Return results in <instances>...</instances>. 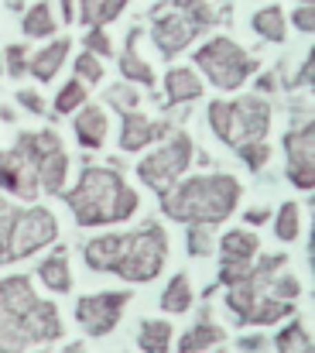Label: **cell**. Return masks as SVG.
Returning <instances> with one entry per match:
<instances>
[{
    "instance_id": "6da1fadb",
    "label": "cell",
    "mask_w": 315,
    "mask_h": 353,
    "mask_svg": "<svg viewBox=\"0 0 315 353\" xmlns=\"http://www.w3.org/2000/svg\"><path fill=\"white\" fill-rule=\"evenodd\" d=\"M168 257V236L158 223H144L127 234H103L83 243V261L93 271L120 274L123 281H154Z\"/></svg>"
},
{
    "instance_id": "7a4b0ae2",
    "label": "cell",
    "mask_w": 315,
    "mask_h": 353,
    "mask_svg": "<svg viewBox=\"0 0 315 353\" xmlns=\"http://www.w3.org/2000/svg\"><path fill=\"white\" fill-rule=\"evenodd\" d=\"M62 336L59 309L34 295L31 278L14 274L0 281V353H24Z\"/></svg>"
},
{
    "instance_id": "3957f363",
    "label": "cell",
    "mask_w": 315,
    "mask_h": 353,
    "mask_svg": "<svg viewBox=\"0 0 315 353\" xmlns=\"http://www.w3.org/2000/svg\"><path fill=\"white\" fill-rule=\"evenodd\" d=\"M79 227L123 223L137 213V192L123 182L116 168H83L76 189L62 192Z\"/></svg>"
},
{
    "instance_id": "277c9868",
    "label": "cell",
    "mask_w": 315,
    "mask_h": 353,
    "mask_svg": "<svg viewBox=\"0 0 315 353\" xmlns=\"http://www.w3.org/2000/svg\"><path fill=\"white\" fill-rule=\"evenodd\" d=\"M240 192L243 189L233 175H223V172L196 175V179H185L182 185H175L161 196V213L179 220V223L216 227L226 216H233V210L240 203Z\"/></svg>"
},
{
    "instance_id": "5b68a950",
    "label": "cell",
    "mask_w": 315,
    "mask_h": 353,
    "mask_svg": "<svg viewBox=\"0 0 315 353\" xmlns=\"http://www.w3.org/2000/svg\"><path fill=\"white\" fill-rule=\"evenodd\" d=\"M210 127L226 148H243V144H261L271 130V107L264 97H243V100H212L210 103Z\"/></svg>"
},
{
    "instance_id": "8992f818",
    "label": "cell",
    "mask_w": 315,
    "mask_h": 353,
    "mask_svg": "<svg viewBox=\"0 0 315 353\" xmlns=\"http://www.w3.org/2000/svg\"><path fill=\"white\" fill-rule=\"evenodd\" d=\"M17 148L31 158L34 172H38V182L45 192L52 196H62L65 192V175H69V154L59 141L55 130H24L17 137Z\"/></svg>"
},
{
    "instance_id": "52a82bcc",
    "label": "cell",
    "mask_w": 315,
    "mask_h": 353,
    "mask_svg": "<svg viewBox=\"0 0 315 353\" xmlns=\"http://www.w3.org/2000/svg\"><path fill=\"white\" fill-rule=\"evenodd\" d=\"M196 65L210 76L212 86L219 90H236L243 86V79L257 69V62L230 38H212L196 52Z\"/></svg>"
},
{
    "instance_id": "ba28073f",
    "label": "cell",
    "mask_w": 315,
    "mask_h": 353,
    "mask_svg": "<svg viewBox=\"0 0 315 353\" xmlns=\"http://www.w3.org/2000/svg\"><path fill=\"white\" fill-rule=\"evenodd\" d=\"M189 161H192V141H189V134H172L158 151H151L144 161H137V179L148 189H154L158 196H165L175 185V179L189 168Z\"/></svg>"
},
{
    "instance_id": "9c48e42d",
    "label": "cell",
    "mask_w": 315,
    "mask_h": 353,
    "mask_svg": "<svg viewBox=\"0 0 315 353\" xmlns=\"http://www.w3.org/2000/svg\"><path fill=\"white\" fill-rule=\"evenodd\" d=\"M59 236V223L52 216V210L45 206H31V210H21L14 227H10V261H24L31 257L34 250L48 247L52 240Z\"/></svg>"
},
{
    "instance_id": "30bf717a",
    "label": "cell",
    "mask_w": 315,
    "mask_h": 353,
    "mask_svg": "<svg viewBox=\"0 0 315 353\" xmlns=\"http://www.w3.org/2000/svg\"><path fill=\"white\" fill-rule=\"evenodd\" d=\"M151 21H154V28H151V38H154V45H158V52L165 55V59H175L182 48H189V41L203 31L189 14H182L179 7H172V3H158L154 10H151Z\"/></svg>"
},
{
    "instance_id": "8fae6325",
    "label": "cell",
    "mask_w": 315,
    "mask_h": 353,
    "mask_svg": "<svg viewBox=\"0 0 315 353\" xmlns=\"http://www.w3.org/2000/svg\"><path fill=\"white\" fill-rule=\"evenodd\" d=\"M285 175L295 189L312 192L315 189V127L298 123L292 134H285Z\"/></svg>"
},
{
    "instance_id": "7c38bea8",
    "label": "cell",
    "mask_w": 315,
    "mask_h": 353,
    "mask_svg": "<svg viewBox=\"0 0 315 353\" xmlns=\"http://www.w3.org/2000/svg\"><path fill=\"white\" fill-rule=\"evenodd\" d=\"M130 295L127 292H100V295H83L76 302V319L90 336H110L127 309Z\"/></svg>"
},
{
    "instance_id": "4fadbf2b",
    "label": "cell",
    "mask_w": 315,
    "mask_h": 353,
    "mask_svg": "<svg viewBox=\"0 0 315 353\" xmlns=\"http://www.w3.org/2000/svg\"><path fill=\"white\" fill-rule=\"evenodd\" d=\"M0 189H7L10 196H21V199H38V192H41L38 172L17 144L10 151H0Z\"/></svg>"
},
{
    "instance_id": "5bb4252c",
    "label": "cell",
    "mask_w": 315,
    "mask_h": 353,
    "mask_svg": "<svg viewBox=\"0 0 315 353\" xmlns=\"http://www.w3.org/2000/svg\"><path fill=\"white\" fill-rule=\"evenodd\" d=\"M172 134V123L168 120H148L137 110H127L120 117V151H141L161 137Z\"/></svg>"
},
{
    "instance_id": "9a60e30c",
    "label": "cell",
    "mask_w": 315,
    "mask_h": 353,
    "mask_svg": "<svg viewBox=\"0 0 315 353\" xmlns=\"http://www.w3.org/2000/svg\"><path fill=\"white\" fill-rule=\"evenodd\" d=\"M137 41H141V28H134V31L127 34V48H123V55H120V76L151 90V86H154V72H151V65L137 55Z\"/></svg>"
},
{
    "instance_id": "2e32d148",
    "label": "cell",
    "mask_w": 315,
    "mask_h": 353,
    "mask_svg": "<svg viewBox=\"0 0 315 353\" xmlns=\"http://www.w3.org/2000/svg\"><path fill=\"white\" fill-rule=\"evenodd\" d=\"M65 55H69V38H59V41H52L48 48L34 52V59L28 62V72H31L38 83H48V79H55V72L62 69Z\"/></svg>"
},
{
    "instance_id": "e0dca14e",
    "label": "cell",
    "mask_w": 315,
    "mask_h": 353,
    "mask_svg": "<svg viewBox=\"0 0 315 353\" xmlns=\"http://www.w3.org/2000/svg\"><path fill=\"white\" fill-rule=\"evenodd\" d=\"M76 137L86 151H100L106 141V114L100 107H83L76 117Z\"/></svg>"
},
{
    "instance_id": "ac0fdd59",
    "label": "cell",
    "mask_w": 315,
    "mask_h": 353,
    "mask_svg": "<svg viewBox=\"0 0 315 353\" xmlns=\"http://www.w3.org/2000/svg\"><path fill=\"white\" fill-rule=\"evenodd\" d=\"M257 236L250 230H230V234L219 240V254H223V264H254L257 257Z\"/></svg>"
},
{
    "instance_id": "d6986e66",
    "label": "cell",
    "mask_w": 315,
    "mask_h": 353,
    "mask_svg": "<svg viewBox=\"0 0 315 353\" xmlns=\"http://www.w3.org/2000/svg\"><path fill=\"white\" fill-rule=\"evenodd\" d=\"M165 93L172 103H189V100H199L203 97V79L192 72V69H172L165 76Z\"/></svg>"
},
{
    "instance_id": "ffe728a7",
    "label": "cell",
    "mask_w": 315,
    "mask_h": 353,
    "mask_svg": "<svg viewBox=\"0 0 315 353\" xmlns=\"http://www.w3.org/2000/svg\"><path fill=\"white\" fill-rule=\"evenodd\" d=\"M38 278H41V285L52 288V292H69V288H72V274H69V254H65V247H59L52 257L41 261Z\"/></svg>"
},
{
    "instance_id": "44dd1931",
    "label": "cell",
    "mask_w": 315,
    "mask_h": 353,
    "mask_svg": "<svg viewBox=\"0 0 315 353\" xmlns=\"http://www.w3.org/2000/svg\"><path fill=\"white\" fill-rule=\"evenodd\" d=\"M223 343V330L212 323L210 316H203L182 340H179V353H206L210 347Z\"/></svg>"
},
{
    "instance_id": "7402d4cb",
    "label": "cell",
    "mask_w": 315,
    "mask_h": 353,
    "mask_svg": "<svg viewBox=\"0 0 315 353\" xmlns=\"http://www.w3.org/2000/svg\"><path fill=\"white\" fill-rule=\"evenodd\" d=\"M172 343V326L165 319H144L137 330V347L144 353H168Z\"/></svg>"
},
{
    "instance_id": "603a6c76",
    "label": "cell",
    "mask_w": 315,
    "mask_h": 353,
    "mask_svg": "<svg viewBox=\"0 0 315 353\" xmlns=\"http://www.w3.org/2000/svg\"><path fill=\"white\" fill-rule=\"evenodd\" d=\"M292 305H295V302H281V299H274V295L264 292V295L257 299V305L250 309V316H247L243 326H271V323L285 319V316L292 312Z\"/></svg>"
},
{
    "instance_id": "cb8c5ba5",
    "label": "cell",
    "mask_w": 315,
    "mask_h": 353,
    "mask_svg": "<svg viewBox=\"0 0 315 353\" xmlns=\"http://www.w3.org/2000/svg\"><path fill=\"white\" fill-rule=\"evenodd\" d=\"M189 305H192V285H189V274H175V278L168 281L165 295H161V309L172 312V316H182V312H189Z\"/></svg>"
},
{
    "instance_id": "d4e9b609",
    "label": "cell",
    "mask_w": 315,
    "mask_h": 353,
    "mask_svg": "<svg viewBox=\"0 0 315 353\" xmlns=\"http://www.w3.org/2000/svg\"><path fill=\"white\" fill-rule=\"evenodd\" d=\"M123 7H127V0H83L79 17H83V24H90V28H103L106 21H113Z\"/></svg>"
},
{
    "instance_id": "484cf974",
    "label": "cell",
    "mask_w": 315,
    "mask_h": 353,
    "mask_svg": "<svg viewBox=\"0 0 315 353\" xmlns=\"http://www.w3.org/2000/svg\"><path fill=\"white\" fill-rule=\"evenodd\" d=\"M278 353H312V336L305 330L302 319H292L281 333H278Z\"/></svg>"
},
{
    "instance_id": "4316f807",
    "label": "cell",
    "mask_w": 315,
    "mask_h": 353,
    "mask_svg": "<svg viewBox=\"0 0 315 353\" xmlns=\"http://www.w3.org/2000/svg\"><path fill=\"white\" fill-rule=\"evenodd\" d=\"M250 24H254V31H257L261 38H267V41H285V14H281V7H264V10H257Z\"/></svg>"
},
{
    "instance_id": "83f0119b",
    "label": "cell",
    "mask_w": 315,
    "mask_h": 353,
    "mask_svg": "<svg viewBox=\"0 0 315 353\" xmlns=\"http://www.w3.org/2000/svg\"><path fill=\"white\" fill-rule=\"evenodd\" d=\"M52 31H55V17H52L48 3H38L24 14V34L28 38H48Z\"/></svg>"
},
{
    "instance_id": "f1b7e54d",
    "label": "cell",
    "mask_w": 315,
    "mask_h": 353,
    "mask_svg": "<svg viewBox=\"0 0 315 353\" xmlns=\"http://www.w3.org/2000/svg\"><path fill=\"white\" fill-rule=\"evenodd\" d=\"M76 107H86V86H83L79 79H69V83L59 90V97H55V110H59V114H72Z\"/></svg>"
},
{
    "instance_id": "f546056e",
    "label": "cell",
    "mask_w": 315,
    "mask_h": 353,
    "mask_svg": "<svg viewBox=\"0 0 315 353\" xmlns=\"http://www.w3.org/2000/svg\"><path fill=\"white\" fill-rule=\"evenodd\" d=\"M274 234H278V240H285V243H292V240L298 236V203H285V206L278 210Z\"/></svg>"
},
{
    "instance_id": "4dcf8cb0",
    "label": "cell",
    "mask_w": 315,
    "mask_h": 353,
    "mask_svg": "<svg viewBox=\"0 0 315 353\" xmlns=\"http://www.w3.org/2000/svg\"><path fill=\"white\" fill-rule=\"evenodd\" d=\"M17 206H10L7 199H0V264H10V227H14V220H17Z\"/></svg>"
},
{
    "instance_id": "1f68e13d",
    "label": "cell",
    "mask_w": 315,
    "mask_h": 353,
    "mask_svg": "<svg viewBox=\"0 0 315 353\" xmlns=\"http://www.w3.org/2000/svg\"><path fill=\"white\" fill-rule=\"evenodd\" d=\"M172 7H179L182 14H189V17H192L203 31L216 24V14H212V7L206 3V0H172Z\"/></svg>"
},
{
    "instance_id": "d6a6232c",
    "label": "cell",
    "mask_w": 315,
    "mask_h": 353,
    "mask_svg": "<svg viewBox=\"0 0 315 353\" xmlns=\"http://www.w3.org/2000/svg\"><path fill=\"white\" fill-rule=\"evenodd\" d=\"M212 250H216V243H212V230L206 223H189V254L192 257H210Z\"/></svg>"
},
{
    "instance_id": "836d02e7",
    "label": "cell",
    "mask_w": 315,
    "mask_h": 353,
    "mask_svg": "<svg viewBox=\"0 0 315 353\" xmlns=\"http://www.w3.org/2000/svg\"><path fill=\"white\" fill-rule=\"evenodd\" d=\"M137 100H141V97H137V90H134V86H127V83H123V86L116 83V86H110V90H106V103H110L116 114L134 110V107H137Z\"/></svg>"
},
{
    "instance_id": "e575fe53",
    "label": "cell",
    "mask_w": 315,
    "mask_h": 353,
    "mask_svg": "<svg viewBox=\"0 0 315 353\" xmlns=\"http://www.w3.org/2000/svg\"><path fill=\"white\" fill-rule=\"evenodd\" d=\"M298 292H302V285H298L295 274H274V278L267 281V295H274V299H281V302H295Z\"/></svg>"
},
{
    "instance_id": "d590c367",
    "label": "cell",
    "mask_w": 315,
    "mask_h": 353,
    "mask_svg": "<svg viewBox=\"0 0 315 353\" xmlns=\"http://www.w3.org/2000/svg\"><path fill=\"white\" fill-rule=\"evenodd\" d=\"M76 76H79V83H100L103 79V62L96 59V55H90V52H83L79 59H76Z\"/></svg>"
},
{
    "instance_id": "8d00e7d4",
    "label": "cell",
    "mask_w": 315,
    "mask_h": 353,
    "mask_svg": "<svg viewBox=\"0 0 315 353\" xmlns=\"http://www.w3.org/2000/svg\"><path fill=\"white\" fill-rule=\"evenodd\" d=\"M236 154L243 158V165H247L250 172H261V168H264V161L271 158V148L261 141V144H243V148H236Z\"/></svg>"
},
{
    "instance_id": "74e56055",
    "label": "cell",
    "mask_w": 315,
    "mask_h": 353,
    "mask_svg": "<svg viewBox=\"0 0 315 353\" xmlns=\"http://www.w3.org/2000/svg\"><path fill=\"white\" fill-rule=\"evenodd\" d=\"M3 69H7L14 79L24 76V72H28V48H24V45H10L7 55H3Z\"/></svg>"
},
{
    "instance_id": "f35d334b",
    "label": "cell",
    "mask_w": 315,
    "mask_h": 353,
    "mask_svg": "<svg viewBox=\"0 0 315 353\" xmlns=\"http://www.w3.org/2000/svg\"><path fill=\"white\" fill-rule=\"evenodd\" d=\"M86 52H90V55H96V59L113 55V45H110V38H106L103 28H90V34H86Z\"/></svg>"
},
{
    "instance_id": "ab89813d",
    "label": "cell",
    "mask_w": 315,
    "mask_h": 353,
    "mask_svg": "<svg viewBox=\"0 0 315 353\" xmlns=\"http://www.w3.org/2000/svg\"><path fill=\"white\" fill-rule=\"evenodd\" d=\"M17 103H21L28 114H38V117L45 114V100H41L34 90H21V93H17Z\"/></svg>"
},
{
    "instance_id": "60d3db41",
    "label": "cell",
    "mask_w": 315,
    "mask_h": 353,
    "mask_svg": "<svg viewBox=\"0 0 315 353\" xmlns=\"http://www.w3.org/2000/svg\"><path fill=\"white\" fill-rule=\"evenodd\" d=\"M295 28H298V31H305V34H309V31L315 28V10L309 7V3L295 10Z\"/></svg>"
},
{
    "instance_id": "b9f144b4",
    "label": "cell",
    "mask_w": 315,
    "mask_h": 353,
    "mask_svg": "<svg viewBox=\"0 0 315 353\" xmlns=\"http://www.w3.org/2000/svg\"><path fill=\"white\" fill-rule=\"evenodd\" d=\"M312 72H315V62H312V55L305 59V65L298 69V76L292 79V86H305V83H312Z\"/></svg>"
},
{
    "instance_id": "7bdbcfd3",
    "label": "cell",
    "mask_w": 315,
    "mask_h": 353,
    "mask_svg": "<svg viewBox=\"0 0 315 353\" xmlns=\"http://www.w3.org/2000/svg\"><path fill=\"white\" fill-rule=\"evenodd\" d=\"M264 343H267V340H264L261 333H257V336H243V340H240V350H247V353H261V350H264Z\"/></svg>"
},
{
    "instance_id": "ee69618b",
    "label": "cell",
    "mask_w": 315,
    "mask_h": 353,
    "mask_svg": "<svg viewBox=\"0 0 315 353\" xmlns=\"http://www.w3.org/2000/svg\"><path fill=\"white\" fill-rule=\"evenodd\" d=\"M267 216H271V213H267L264 206H254V210H250V213H247L243 220H247L250 227H261V223H267Z\"/></svg>"
},
{
    "instance_id": "f6af8a7d",
    "label": "cell",
    "mask_w": 315,
    "mask_h": 353,
    "mask_svg": "<svg viewBox=\"0 0 315 353\" xmlns=\"http://www.w3.org/2000/svg\"><path fill=\"white\" fill-rule=\"evenodd\" d=\"M59 3H62V17H65V24H69V21L76 17V14H72V0H59Z\"/></svg>"
},
{
    "instance_id": "bcb514c9",
    "label": "cell",
    "mask_w": 315,
    "mask_h": 353,
    "mask_svg": "<svg viewBox=\"0 0 315 353\" xmlns=\"http://www.w3.org/2000/svg\"><path fill=\"white\" fill-rule=\"evenodd\" d=\"M274 90V76H261V93H271Z\"/></svg>"
},
{
    "instance_id": "7dc6e473",
    "label": "cell",
    "mask_w": 315,
    "mask_h": 353,
    "mask_svg": "<svg viewBox=\"0 0 315 353\" xmlns=\"http://www.w3.org/2000/svg\"><path fill=\"white\" fill-rule=\"evenodd\" d=\"M62 353H86V347H83V343H69Z\"/></svg>"
},
{
    "instance_id": "c3c4849f",
    "label": "cell",
    "mask_w": 315,
    "mask_h": 353,
    "mask_svg": "<svg viewBox=\"0 0 315 353\" xmlns=\"http://www.w3.org/2000/svg\"><path fill=\"white\" fill-rule=\"evenodd\" d=\"M0 76H3V55H0Z\"/></svg>"
},
{
    "instance_id": "681fc988",
    "label": "cell",
    "mask_w": 315,
    "mask_h": 353,
    "mask_svg": "<svg viewBox=\"0 0 315 353\" xmlns=\"http://www.w3.org/2000/svg\"><path fill=\"white\" fill-rule=\"evenodd\" d=\"M302 3H312V0H302Z\"/></svg>"
},
{
    "instance_id": "f907efd6",
    "label": "cell",
    "mask_w": 315,
    "mask_h": 353,
    "mask_svg": "<svg viewBox=\"0 0 315 353\" xmlns=\"http://www.w3.org/2000/svg\"><path fill=\"white\" fill-rule=\"evenodd\" d=\"M14 3H17V0H14Z\"/></svg>"
}]
</instances>
